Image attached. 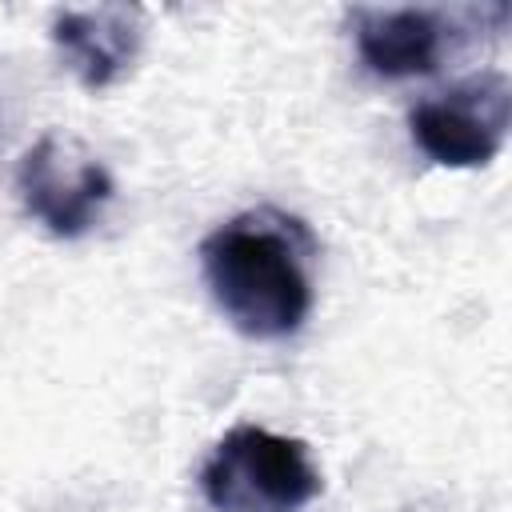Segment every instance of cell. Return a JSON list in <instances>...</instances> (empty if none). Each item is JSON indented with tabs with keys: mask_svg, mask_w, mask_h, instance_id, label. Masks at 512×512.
Segmentation results:
<instances>
[{
	"mask_svg": "<svg viewBox=\"0 0 512 512\" xmlns=\"http://www.w3.org/2000/svg\"><path fill=\"white\" fill-rule=\"evenodd\" d=\"M312 236L276 208L232 216L200 244L204 284L220 316L248 340H284L312 312Z\"/></svg>",
	"mask_w": 512,
	"mask_h": 512,
	"instance_id": "6da1fadb",
	"label": "cell"
},
{
	"mask_svg": "<svg viewBox=\"0 0 512 512\" xmlns=\"http://www.w3.org/2000/svg\"><path fill=\"white\" fill-rule=\"evenodd\" d=\"M140 12L124 4L104 8H68L52 20V44L64 60V68L88 88L104 92L112 88L140 52Z\"/></svg>",
	"mask_w": 512,
	"mask_h": 512,
	"instance_id": "5b68a950",
	"label": "cell"
},
{
	"mask_svg": "<svg viewBox=\"0 0 512 512\" xmlns=\"http://www.w3.org/2000/svg\"><path fill=\"white\" fill-rule=\"evenodd\" d=\"M320 488L308 444L260 424L228 428L200 468V492L216 512H304Z\"/></svg>",
	"mask_w": 512,
	"mask_h": 512,
	"instance_id": "7a4b0ae2",
	"label": "cell"
},
{
	"mask_svg": "<svg viewBox=\"0 0 512 512\" xmlns=\"http://www.w3.org/2000/svg\"><path fill=\"white\" fill-rule=\"evenodd\" d=\"M512 120V84L500 72H480L448 92L420 100L408 112L416 148L440 168H484L504 148Z\"/></svg>",
	"mask_w": 512,
	"mask_h": 512,
	"instance_id": "277c9868",
	"label": "cell"
},
{
	"mask_svg": "<svg viewBox=\"0 0 512 512\" xmlns=\"http://www.w3.org/2000/svg\"><path fill=\"white\" fill-rule=\"evenodd\" d=\"M16 192L24 212L52 236L76 240L96 228L116 184L100 156H92L68 132H44L16 168Z\"/></svg>",
	"mask_w": 512,
	"mask_h": 512,
	"instance_id": "3957f363",
	"label": "cell"
},
{
	"mask_svg": "<svg viewBox=\"0 0 512 512\" xmlns=\"http://www.w3.org/2000/svg\"><path fill=\"white\" fill-rule=\"evenodd\" d=\"M356 52L368 72L384 80L428 76L444 60V20L428 8H356Z\"/></svg>",
	"mask_w": 512,
	"mask_h": 512,
	"instance_id": "8992f818",
	"label": "cell"
}]
</instances>
